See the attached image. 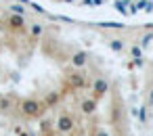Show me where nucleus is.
Segmentation results:
<instances>
[{"mask_svg":"<svg viewBox=\"0 0 153 136\" xmlns=\"http://www.w3.org/2000/svg\"><path fill=\"white\" fill-rule=\"evenodd\" d=\"M21 111L27 115V117H38L42 113V105L38 101H23L21 103Z\"/></svg>","mask_w":153,"mask_h":136,"instance_id":"obj_1","label":"nucleus"},{"mask_svg":"<svg viewBox=\"0 0 153 136\" xmlns=\"http://www.w3.org/2000/svg\"><path fill=\"white\" fill-rule=\"evenodd\" d=\"M7 25H9V30L19 32V30L23 27V17H21V15H9V17H7Z\"/></svg>","mask_w":153,"mask_h":136,"instance_id":"obj_2","label":"nucleus"},{"mask_svg":"<svg viewBox=\"0 0 153 136\" xmlns=\"http://www.w3.org/2000/svg\"><path fill=\"white\" fill-rule=\"evenodd\" d=\"M59 128H61V130H69V128H71V121H69L67 115H63V117L59 119Z\"/></svg>","mask_w":153,"mask_h":136,"instance_id":"obj_3","label":"nucleus"},{"mask_svg":"<svg viewBox=\"0 0 153 136\" xmlns=\"http://www.w3.org/2000/svg\"><path fill=\"white\" fill-rule=\"evenodd\" d=\"M11 107V101L9 98H0V109H9Z\"/></svg>","mask_w":153,"mask_h":136,"instance_id":"obj_4","label":"nucleus"}]
</instances>
